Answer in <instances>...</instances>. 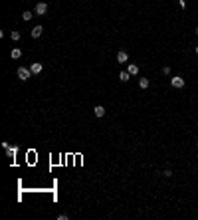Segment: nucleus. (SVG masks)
Wrapping results in <instances>:
<instances>
[{"label": "nucleus", "mask_w": 198, "mask_h": 220, "mask_svg": "<svg viewBox=\"0 0 198 220\" xmlns=\"http://www.w3.org/2000/svg\"><path fill=\"white\" fill-rule=\"evenodd\" d=\"M30 75H32V69H28V67H18V77L22 81H28Z\"/></svg>", "instance_id": "obj_1"}, {"label": "nucleus", "mask_w": 198, "mask_h": 220, "mask_svg": "<svg viewBox=\"0 0 198 220\" xmlns=\"http://www.w3.org/2000/svg\"><path fill=\"white\" fill-rule=\"evenodd\" d=\"M171 85L176 87V89H180V87H184V80H182L180 75H174V77L171 80Z\"/></svg>", "instance_id": "obj_2"}, {"label": "nucleus", "mask_w": 198, "mask_h": 220, "mask_svg": "<svg viewBox=\"0 0 198 220\" xmlns=\"http://www.w3.org/2000/svg\"><path fill=\"white\" fill-rule=\"evenodd\" d=\"M46 12H48V4L46 2H38V4H36V14H38V16H44Z\"/></svg>", "instance_id": "obj_3"}, {"label": "nucleus", "mask_w": 198, "mask_h": 220, "mask_svg": "<svg viewBox=\"0 0 198 220\" xmlns=\"http://www.w3.org/2000/svg\"><path fill=\"white\" fill-rule=\"evenodd\" d=\"M127 60H129V54H127L125 50H121V52L117 54V62H119V64H125Z\"/></svg>", "instance_id": "obj_4"}, {"label": "nucleus", "mask_w": 198, "mask_h": 220, "mask_svg": "<svg viewBox=\"0 0 198 220\" xmlns=\"http://www.w3.org/2000/svg\"><path fill=\"white\" fill-rule=\"evenodd\" d=\"M10 56H12V60H20V58H22V50H18V48H12Z\"/></svg>", "instance_id": "obj_5"}, {"label": "nucleus", "mask_w": 198, "mask_h": 220, "mask_svg": "<svg viewBox=\"0 0 198 220\" xmlns=\"http://www.w3.org/2000/svg\"><path fill=\"white\" fill-rule=\"evenodd\" d=\"M42 32H44V28H42V26H34V30H32V38H40V36H42Z\"/></svg>", "instance_id": "obj_6"}, {"label": "nucleus", "mask_w": 198, "mask_h": 220, "mask_svg": "<svg viewBox=\"0 0 198 220\" xmlns=\"http://www.w3.org/2000/svg\"><path fill=\"white\" fill-rule=\"evenodd\" d=\"M16 153H18V147H8V149H6V155L10 157V159H14Z\"/></svg>", "instance_id": "obj_7"}, {"label": "nucleus", "mask_w": 198, "mask_h": 220, "mask_svg": "<svg viewBox=\"0 0 198 220\" xmlns=\"http://www.w3.org/2000/svg\"><path fill=\"white\" fill-rule=\"evenodd\" d=\"M93 111H95V115H97V117H103V115H105V107H103V105H97Z\"/></svg>", "instance_id": "obj_8"}, {"label": "nucleus", "mask_w": 198, "mask_h": 220, "mask_svg": "<svg viewBox=\"0 0 198 220\" xmlns=\"http://www.w3.org/2000/svg\"><path fill=\"white\" fill-rule=\"evenodd\" d=\"M30 69H32V73H40V72H42V64H38V62H36V64H32V66H30Z\"/></svg>", "instance_id": "obj_9"}, {"label": "nucleus", "mask_w": 198, "mask_h": 220, "mask_svg": "<svg viewBox=\"0 0 198 220\" xmlns=\"http://www.w3.org/2000/svg\"><path fill=\"white\" fill-rule=\"evenodd\" d=\"M127 72L131 73V75H137V73H139V67H137V66H135V64H131V66L127 67Z\"/></svg>", "instance_id": "obj_10"}, {"label": "nucleus", "mask_w": 198, "mask_h": 220, "mask_svg": "<svg viewBox=\"0 0 198 220\" xmlns=\"http://www.w3.org/2000/svg\"><path fill=\"white\" fill-rule=\"evenodd\" d=\"M139 85H141V89H147V87H149V80H147V77H141V80H139Z\"/></svg>", "instance_id": "obj_11"}, {"label": "nucleus", "mask_w": 198, "mask_h": 220, "mask_svg": "<svg viewBox=\"0 0 198 220\" xmlns=\"http://www.w3.org/2000/svg\"><path fill=\"white\" fill-rule=\"evenodd\" d=\"M129 77H131V73H129V72H121V73H119V80H121V81H127Z\"/></svg>", "instance_id": "obj_12"}, {"label": "nucleus", "mask_w": 198, "mask_h": 220, "mask_svg": "<svg viewBox=\"0 0 198 220\" xmlns=\"http://www.w3.org/2000/svg\"><path fill=\"white\" fill-rule=\"evenodd\" d=\"M22 20H32V12H28V10H26V12H22Z\"/></svg>", "instance_id": "obj_13"}, {"label": "nucleus", "mask_w": 198, "mask_h": 220, "mask_svg": "<svg viewBox=\"0 0 198 220\" xmlns=\"http://www.w3.org/2000/svg\"><path fill=\"white\" fill-rule=\"evenodd\" d=\"M10 36H12V40H14V42H18V40H20V32H12Z\"/></svg>", "instance_id": "obj_14"}, {"label": "nucleus", "mask_w": 198, "mask_h": 220, "mask_svg": "<svg viewBox=\"0 0 198 220\" xmlns=\"http://www.w3.org/2000/svg\"><path fill=\"white\" fill-rule=\"evenodd\" d=\"M178 6H180V8H186V0H178Z\"/></svg>", "instance_id": "obj_15"}, {"label": "nucleus", "mask_w": 198, "mask_h": 220, "mask_svg": "<svg viewBox=\"0 0 198 220\" xmlns=\"http://www.w3.org/2000/svg\"><path fill=\"white\" fill-rule=\"evenodd\" d=\"M196 54H198V46H196Z\"/></svg>", "instance_id": "obj_16"}, {"label": "nucleus", "mask_w": 198, "mask_h": 220, "mask_svg": "<svg viewBox=\"0 0 198 220\" xmlns=\"http://www.w3.org/2000/svg\"><path fill=\"white\" fill-rule=\"evenodd\" d=\"M196 34H198V26H196Z\"/></svg>", "instance_id": "obj_17"}, {"label": "nucleus", "mask_w": 198, "mask_h": 220, "mask_svg": "<svg viewBox=\"0 0 198 220\" xmlns=\"http://www.w3.org/2000/svg\"><path fill=\"white\" fill-rule=\"evenodd\" d=\"M196 147H198V141H196Z\"/></svg>", "instance_id": "obj_18"}]
</instances>
